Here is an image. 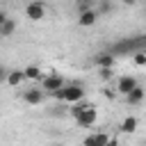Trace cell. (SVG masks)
<instances>
[{
  "mask_svg": "<svg viewBox=\"0 0 146 146\" xmlns=\"http://www.w3.org/2000/svg\"><path fill=\"white\" fill-rule=\"evenodd\" d=\"M82 98H84V87H82L80 80H73V82L64 84V103L73 105V103H78Z\"/></svg>",
  "mask_w": 146,
  "mask_h": 146,
  "instance_id": "6da1fadb",
  "label": "cell"
},
{
  "mask_svg": "<svg viewBox=\"0 0 146 146\" xmlns=\"http://www.w3.org/2000/svg\"><path fill=\"white\" fill-rule=\"evenodd\" d=\"M66 82H64V78L59 75V73H50V75H43L41 78V89L46 91V94H50V91H55V89H59V87H64Z\"/></svg>",
  "mask_w": 146,
  "mask_h": 146,
  "instance_id": "7a4b0ae2",
  "label": "cell"
},
{
  "mask_svg": "<svg viewBox=\"0 0 146 146\" xmlns=\"http://www.w3.org/2000/svg\"><path fill=\"white\" fill-rule=\"evenodd\" d=\"M25 16L32 18V21H41L46 16V7H43V0H32L27 7H25Z\"/></svg>",
  "mask_w": 146,
  "mask_h": 146,
  "instance_id": "3957f363",
  "label": "cell"
},
{
  "mask_svg": "<svg viewBox=\"0 0 146 146\" xmlns=\"http://www.w3.org/2000/svg\"><path fill=\"white\" fill-rule=\"evenodd\" d=\"M135 87H137V80H135L132 75H121V78H119V82H116V91H119V94H123V96H128Z\"/></svg>",
  "mask_w": 146,
  "mask_h": 146,
  "instance_id": "277c9868",
  "label": "cell"
},
{
  "mask_svg": "<svg viewBox=\"0 0 146 146\" xmlns=\"http://www.w3.org/2000/svg\"><path fill=\"white\" fill-rule=\"evenodd\" d=\"M43 98H46V91L43 89H27L25 94H23V100L27 103V105H41L43 103Z\"/></svg>",
  "mask_w": 146,
  "mask_h": 146,
  "instance_id": "5b68a950",
  "label": "cell"
},
{
  "mask_svg": "<svg viewBox=\"0 0 146 146\" xmlns=\"http://www.w3.org/2000/svg\"><path fill=\"white\" fill-rule=\"evenodd\" d=\"M96 116H98V114H96V110H94V107H87V110L75 119V123H78V125H82V128H89V125H94V123H96Z\"/></svg>",
  "mask_w": 146,
  "mask_h": 146,
  "instance_id": "8992f818",
  "label": "cell"
},
{
  "mask_svg": "<svg viewBox=\"0 0 146 146\" xmlns=\"http://www.w3.org/2000/svg\"><path fill=\"white\" fill-rule=\"evenodd\" d=\"M107 141H110V137L105 132H96V135H87L82 146H107Z\"/></svg>",
  "mask_w": 146,
  "mask_h": 146,
  "instance_id": "52a82bcc",
  "label": "cell"
},
{
  "mask_svg": "<svg viewBox=\"0 0 146 146\" xmlns=\"http://www.w3.org/2000/svg\"><path fill=\"white\" fill-rule=\"evenodd\" d=\"M144 98H146V89L137 84V87H135V89H132V91L125 96V103H128V105H139Z\"/></svg>",
  "mask_w": 146,
  "mask_h": 146,
  "instance_id": "ba28073f",
  "label": "cell"
},
{
  "mask_svg": "<svg viewBox=\"0 0 146 146\" xmlns=\"http://www.w3.org/2000/svg\"><path fill=\"white\" fill-rule=\"evenodd\" d=\"M96 16H98V11H94V9L80 11V18H78V23H80L82 27H89V25H94V23H96Z\"/></svg>",
  "mask_w": 146,
  "mask_h": 146,
  "instance_id": "9c48e42d",
  "label": "cell"
},
{
  "mask_svg": "<svg viewBox=\"0 0 146 146\" xmlns=\"http://www.w3.org/2000/svg\"><path fill=\"white\" fill-rule=\"evenodd\" d=\"M23 80H25V71H21V68L9 71V75H7V84H9V87H18Z\"/></svg>",
  "mask_w": 146,
  "mask_h": 146,
  "instance_id": "30bf717a",
  "label": "cell"
},
{
  "mask_svg": "<svg viewBox=\"0 0 146 146\" xmlns=\"http://www.w3.org/2000/svg\"><path fill=\"white\" fill-rule=\"evenodd\" d=\"M96 64H98L100 68H112V66H114V55H112V52H103V55L96 57Z\"/></svg>",
  "mask_w": 146,
  "mask_h": 146,
  "instance_id": "8fae6325",
  "label": "cell"
},
{
  "mask_svg": "<svg viewBox=\"0 0 146 146\" xmlns=\"http://www.w3.org/2000/svg\"><path fill=\"white\" fill-rule=\"evenodd\" d=\"M137 125H139V121H137L135 116H125V119H123V123H121V130L130 135V132H135V130H137Z\"/></svg>",
  "mask_w": 146,
  "mask_h": 146,
  "instance_id": "7c38bea8",
  "label": "cell"
},
{
  "mask_svg": "<svg viewBox=\"0 0 146 146\" xmlns=\"http://www.w3.org/2000/svg\"><path fill=\"white\" fill-rule=\"evenodd\" d=\"M87 107H91V105H89V103H84V98H82V100H78V103H73V105H71V116H73V119H78Z\"/></svg>",
  "mask_w": 146,
  "mask_h": 146,
  "instance_id": "4fadbf2b",
  "label": "cell"
},
{
  "mask_svg": "<svg viewBox=\"0 0 146 146\" xmlns=\"http://www.w3.org/2000/svg\"><path fill=\"white\" fill-rule=\"evenodd\" d=\"M23 71H25V80H41V78H43V75H41V68L34 66V64L27 66V68H23Z\"/></svg>",
  "mask_w": 146,
  "mask_h": 146,
  "instance_id": "5bb4252c",
  "label": "cell"
},
{
  "mask_svg": "<svg viewBox=\"0 0 146 146\" xmlns=\"http://www.w3.org/2000/svg\"><path fill=\"white\" fill-rule=\"evenodd\" d=\"M14 30H16V23H14L11 18H7V21L0 25V34H2V36H11V34H14Z\"/></svg>",
  "mask_w": 146,
  "mask_h": 146,
  "instance_id": "9a60e30c",
  "label": "cell"
},
{
  "mask_svg": "<svg viewBox=\"0 0 146 146\" xmlns=\"http://www.w3.org/2000/svg\"><path fill=\"white\" fill-rule=\"evenodd\" d=\"M132 62H135L137 66H146V50H139V52H135Z\"/></svg>",
  "mask_w": 146,
  "mask_h": 146,
  "instance_id": "2e32d148",
  "label": "cell"
},
{
  "mask_svg": "<svg viewBox=\"0 0 146 146\" xmlns=\"http://www.w3.org/2000/svg\"><path fill=\"white\" fill-rule=\"evenodd\" d=\"M50 96H52L55 100H59V103H64V87H59V89H55V91H50Z\"/></svg>",
  "mask_w": 146,
  "mask_h": 146,
  "instance_id": "e0dca14e",
  "label": "cell"
},
{
  "mask_svg": "<svg viewBox=\"0 0 146 146\" xmlns=\"http://www.w3.org/2000/svg\"><path fill=\"white\" fill-rule=\"evenodd\" d=\"M100 78L103 80H112V68H100Z\"/></svg>",
  "mask_w": 146,
  "mask_h": 146,
  "instance_id": "ac0fdd59",
  "label": "cell"
},
{
  "mask_svg": "<svg viewBox=\"0 0 146 146\" xmlns=\"http://www.w3.org/2000/svg\"><path fill=\"white\" fill-rule=\"evenodd\" d=\"M7 75H9V71L0 64V84H2V82H7Z\"/></svg>",
  "mask_w": 146,
  "mask_h": 146,
  "instance_id": "d6986e66",
  "label": "cell"
},
{
  "mask_svg": "<svg viewBox=\"0 0 146 146\" xmlns=\"http://www.w3.org/2000/svg\"><path fill=\"white\" fill-rule=\"evenodd\" d=\"M116 94H119V91H112V89H105V91H103V96H105V98H110V100H112V98H116Z\"/></svg>",
  "mask_w": 146,
  "mask_h": 146,
  "instance_id": "ffe728a7",
  "label": "cell"
},
{
  "mask_svg": "<svg viewBox=\"0 0 146 146\" xmlns=\"http://www.w3.org/2000/svg\"><path fill=\"white\" fill-rule=\"evenodd\" d=\"M7 18H9V16H7V14H5V11H0V25H2V23H5V21H7Z\"/></svg>",
  "mask_w": 146,
  "mask_h": 146,
  "instance_id": "44dd1931",
  "label": "cell"
},
{
  "mask_svg": "<svg viewBox=\"0 0 146 146\" xmlns=\"http://www.w3.org/2000/svg\"><path fill=\"white\" fill-rule=\"evenodd\" d=\"M123 2H125V5H135L137 0H123Z\"/></svg>",
  "mask_w": 146,
  "mask_h": 146,
  "instance_id": "7402d4cb",
  "label": "cell"
},
{
  "mask_svg": "<svg viewBox=\"0 0 146 146\" xmlns=\"http://www.w3.org/2000/svg\"><path fill=\"white\" fill-rule=\"evenodd\" d=\"M50 146H64V144H50Z\"/></svg>",
  "mask_w": 146,
  "mask_h": 146,
  "instance_id": "603a6c76",
  "label": "cell"
},
{
  "mask_svg": "<svg viewBox=\"0 0 146 146\" xmlns=\"http://www.w3.org/2000/svg\"><path fill=\"white\" fill-rule=\"evenodd\" d=\"M0 39H2V34H0Z\"/></svg>",
  "mask_w": 146,
  "mask_h": 146,
  "instance_id": "cb8c5ba5",
  "label": "cell"
},
{
  "mask_svg": "<svg viewBox=\"0 0 146 146\" xmlns=\"http://www.w3.org/2000/svg\"><path fill=\"white\" fill-rule=\"evenodd\" d=\"M144 14H146V9H144Z\"/></svg>",
  "mask_w": 146,
  "mask_h": 146,
  "instance_id": "d4e9b609",
  "label": "cell"
}]
</instances>
